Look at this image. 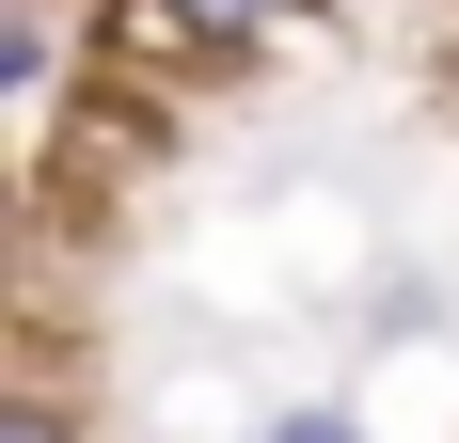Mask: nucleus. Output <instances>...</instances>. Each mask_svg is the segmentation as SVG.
Instances as JSON below:
<instances>
[{
    "instance_id": "obj_2",
    "label": "nucleus",
    "mask_w": 459,
    "mask_h": 443,
    "mask_svg": "<svg viewBox=\"0 0 459 443\" xmlns=\"http://www.w3.org/2000/svg\"><path fill=\"white\" fill-rule=\"evenodd\" d=\"M159 16H175V32L206 48V64H270V48L301 32V16H317V0H159Z\"/></svg>"
},
{
    "instance_id": "obj_3",
    "label": "nucleus",
    "mask_w": 459,
    "mask_h": 443,
    "mask_svg": "<svg viewBox=\"0 0 459 443\" xmlns=\"http://www.w3.org/2000/svg\"><path fill=\"white\" fill-rule=\"evenodd\" d=\"M0 443H95L80 380H64V364H16V396H0Z\"/></svg>"
},
{
    "instance_id": "obj_4",
    "label": "nucleus",
    "mask_w": 459,
    "mask_h": 443,
    "mask_svg": "<svg viewBox=\"0 0 459 443\" xmlns=\"http://www.w3.org/2000/svg\"><path fill=\"white\" fill-rule=\"evenodd\" d=\"M254 443H380V412H365V396H270Z\"/></svg>"
},
{
    "instance_id": "obj_5",
    "label": "nucleus",
    "mask_w": 459,
    "mask_h": 443,
    "mask_svg": "<svg viewBox=\"0 0 459 443\" xmlns=\"http://www.w3.org/2000/svg\"><path fill=\"white\" fill-rule=\"evenodd\" d=\"M428 317H444V285L428 269H380L365 285V349H428Z\"/></svg>"
},
{
    "instance_id": "obj_1",
    "label": "nucleus",
    "mask_w": 459,
    "mask_h": 443,
    "mask_svg": "<svg viewBox=\"0 0 459 443\" xmlns=\"http://www.w3.org/2000/svg\"><path fill=\"white\" fill-rule=\"evenodd\" d=\"M64 48H80L64 0H0V95L16 111H64Z\"/></svg>"
}]
</instances>
